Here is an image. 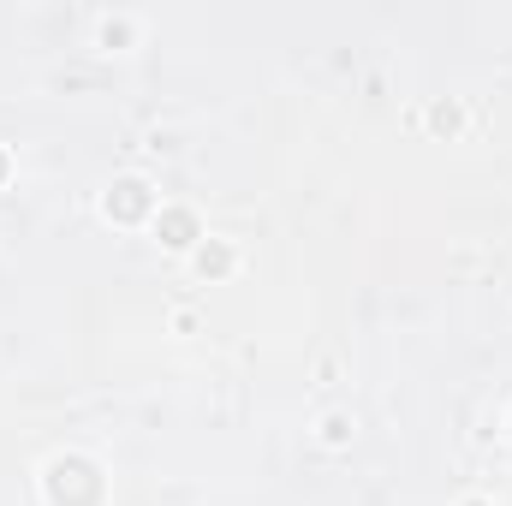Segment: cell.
I'll list each match as a JSON object with an SVG mask.
<instances>
[{
    "label": "cell",
    "mask_w": 512,
    "mask_h": 506,
    "mask_svg": "<svg viewBox=\"0 0 512 506\" xmlns=\"http://www.w3.org/2000/svg\"><path fill=\"white\" fill-rule=\"evenodd\" d=\"M137 203H143V185H120V215H137Z\"/></svg>",
    "instance_id": "cell-1"
}]
</instances>
